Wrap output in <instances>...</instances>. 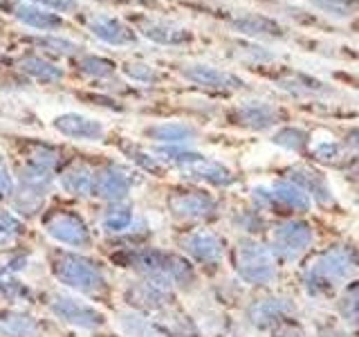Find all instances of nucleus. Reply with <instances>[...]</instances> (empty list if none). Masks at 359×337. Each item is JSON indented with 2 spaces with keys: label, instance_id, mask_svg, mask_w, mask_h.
I'll list each match as a JSON object with an SVG mask.
<instances>
[{
  "label": "nucleus",
  "instance_id": "nucleus-23",
  "mask_svg": "<svg viewBox=\"0 0 359 337\" xmlns=\"http://www.w3.org/2000/svg\"><path fill=\"white\" fill-rule=\"evenodd\" d=\"M112 317H115L117 335H121V337H162L153 326L151 317H146V315L133 310V308L117 306L112 310Z\"/></svg>",
  "mask_w": 359,
  "mask_h": 337
},
{
  "label": "nucleus",
  "instance_id": "nucleus-34",
  "mask_svg": "<svg viewBox=\"0 0 359 337\" xmlns=\"http://www.w3.org/2000/svg\"><path fill=\"white\" fill-rule=\"evenodd\" d=\"M351 142H353L355 146H359V131H355V133L351 135Z\"/></svg>",
  "mask_w": 359,
  "mask_h": 337
},
{
  "label": "nucleus",
  "instance_id": "nucleus-27",
  "mask_svg": "<svg viewBox=\"0 0 359 337\" xmlns=\"http://www.w3.org/2000/svg\"><path fill=\"white\" fill-rule=\"evenodd\" d=\"M121 72L126 74L128 79L137 84H146V86H153V84H160L162 81V72L157 67L144 63V61H128L123 63Z\"/></svg>",
  "mask_w": 359,
  "mask_h": 337
},
{
  "label": "nucleus",
  "instance_id": "nucleus-6",
  "mask_svg": "<svg viewBox=\"0 0 359 337\" xmlns=\"http://www.w3.org/2000/svg\"><path fill=\"white\" fill-rule=\"evenodd\" d=\"M175 250L184 254L196 270H216L224 258V243L220 236L205 227V225H191L177 227L173 236Z\"/></svg>",
  "mask_w": 359,
  "mask_h": 337
},
{
  "label": "nucleus",
  "instance_id": "nucleus-3",
  "mask_svg": "<svg viewBox=\"0 0 359 337\" xmlns=\"http://www.w3.org/2000/svg\"><path fill=\"white\" fill-rule=\"evenodd\" d=\"M36 225L41 234L52 241V245L76 252H93L99 245V234L86 213L61 200H48V205L36 218Z\"/></svg>",
  "mask_w": 359,
  "mask_h": 337
},
{
  "label": "nucleus",
  "instance_id": "nucleus-35",
  "mask_svg": "<svg viewBox=\"0 0 359 337\" xmlns=\"http://www.w3.org/2000/svg\"><path fill=\"white\" fill-rule=\"evenodd\" d=\"M7 247H11L9 243H5L3 239H0V252H3V250H7Z\"/></svg>",
  "mask_w": 359,
  "mask_h": 337
},
{
  "label": "nucleus",
  "instance_id": "nucleus-28",
  "mask_svg": "<svg viewBox=\"0 0 359 337\" xmlns=\"http://www.w3.org/2000/svg\"><path fill=\"white\" fill-rule=\"evenodd\" d=\"M280 88L290 90V93H297V95H321L325 93V88L321 81H317V79L312 77H306V74H292L287 79H280Z\"/></svg>",
  "mask_w": 359,
  "mask_h": 337
},
{
  "label": "nucleus",
  "instance_id": "nucleus-20",
  "mask_svg": "<svg viewBox=\"0 0 359 337\" xmlns=\"http://www.w3.org/2000/svg\"><path fill=\"white\" fill-rule=\"evenodd\" d=\"M229 25L245 34V37H252L258 41H278L285 37L283 27L278 25L274 18L263 16V14H238L229 20Z\"/></svg>",
  "mask_w": 359,
  "mask_h": 337
},
{
  "label": "nucleus",
  "instance_id": "nucleus-4",
  "mask_svg": "<svg viewBox=\"0 0 359 337\" xmlns=\"http://www.w3.org/2000/svg\"><path fill=\"white\" fill-rule=\"evenodd\" d=\"M39 303L48 310L52 322L81 333H101L110 326L108 310L63 288H39Z\"/></svg>",
  "mask_w": 359,
  "mask_h": 337
},
{
  "label": "nucleus",
  "instance_id": "nucleus-9",
  "mask_svg": "<svg viewBox=\"0 0 359 337\" xmlns=\"http://www.w3.org/2000/svg\"><path fill=\"white\" fill-rule=\"evenodd\" d=\"M233 270L245 284L263 286L274 277V265L265 245L252 239H243L233 247Z\"/></svg>",
  "mask_w": 359,
  "mask_h": 337
},
{
  "label": "nucleus",
  "instance_id": "nucleus-8",
  "mask_svg": "<svg viewBox=\"0 0 359 337\" xmlns=\"http://www.w3.org/2000/svg\"><path fill=\"white\" fill-rule=\"evenodd\" d=\"M117 299H119V306L133 308V310L146 315V317H151V315L160 312L162 308L175 303L177 295L171 290L160 288V286H153L144 279L133 277L128 281H123L121 288H117Z\"/></svg>",
  "mask_w": 359,
  "mask_h": 337
},
{
  "label": "nucleus",
  "instance_id": "nucleus-22",
  "mask_svg": "<svg viewBox=\"0 0 359 337\" xmlns=\"http://www.w3.org/2000/svg\"><path fill=\"white\" fill-rule=\"evenodd\" d=\"M196 135L198 131L184 121H162L144 128V138L155 142V146H189Z\"/></svg>",
  "mask_w": 359,
  "mask_h": 337
},
{
  "label": "nucleus",
  "instance_id": "nucleus-7",
  "mask_svg": "<svg viewBox=\"0 0 359 337\" xmlns=\"http://www.w3.org/2000/svg\"><path fill=\"white\" fill-rule=\"evenodd\" d=\"M140 187V173L117 160H106L95 166V187L93 198L101 205L106 202L130 200L133 191Z\"/></svg>",
  "mask_w": 359,
  "mask_h": 337
},
{
  "label": "nucleus",
  "instance_id": "nucleus-10",
  "mask_svg": "<svg viewBox=\"0 0 359 337\" xmlns=\"http://www.w3.org/2000/svg\"><path fill=\"white\" fill-rule=\"evenodd\" d=\"M0 337H61V331L25 308L0 303Z\"/></svg>",
  "mask_w": 359,
  "mask_h": 337
},
{
  "label": "nucleus",
  "instance_id": "nucleus-19",
  "mask_svg": "<svg viewBox=\"0 0 359 337\" xmlns=\"http://www.w3.org/2000/svg\"><path fill=\"white\" fill-rule=\"evenodd\" d=\"M7 9L18 22H22V25L32 29L54 32L63 25V18L59 14H54V11L39 7L34 3H27V0H11V3H7Z\"/></svg>",
  "mask_w": 359,
  "mask_h": 337
},
{
  "label": "nucleus",
  "instance_id": "nucleus-29",
  "mask_svg": "<svg viewBox=\"0 0 359 337\" xmlns=\"http://www.w3.org/2000/svg\"><path fill=\"white\" fill-rule=\"evenodd\" d=\"M32 43H36L39 48L43 50H50L52 54H61V56H76L81 54V45L74 43V41H67L63 37H39V39H32Z\"/></svg>",
  "mask_w": 359,
  "mask_h": 337
},
{
  "label": "nucleus",
  "instance_id": "nucleus-25",
  "mask_svg": "<svg viewBox=\"0 0 359 337\" xmlns=\"http://www.w3.org/2000/svg\"><path fill=\"white\" fill-rule=\"evenodd\" d=\"M121 153L128 157V160L135 164V168H137V173H146V176H153V178H164L168 173L166 164L157 157L153 151H144L140 149L137 144L133 142H126L121 146Z\"/></svg>",
  "mask_w": 359,
  "mask_h": 337
},
{
  "label": "nucleus",
  "instance_id": "nucleus-24",
  "mask_svg": "<svg viewBox=\"0 0 359 337\" xmlns=\"http://www.w3.org/2000/svg\"><path fill=\"white\" fill-rule=\"evenodd\" d=\"M16 65L22 74H27L29 79H34V81L48 84V86L59 84L65 77V72L59 65H54L48 59H43V56H36V54H22L16 61Z\"/></svg>",
  "mask_w": 359,
  "mask_h": 337
},
{
  "label": "nucleus",
  "instance_id": "nucleus-26",
  "mask_svg": "<svg viewBox=\"0 0 359 337\" xmlns=\"http://www.w3.org/2000/svg\"><path fill=\"white\" fill-rule=\"evenodd\" d=\"M76 65H79V72H83L88 77H95V79H110L117 72L115 63H112L110 59H104V56H97V54H81Z\"/></svg>",
  "mask_w": 359,
  "mask_h": 337
},
{
  "label": "nucleus",
  "instance_id": "nucleus-14",
  "mask_svg": "<svg viewBox=\"0 0 359 337\" xmlns=\"http://www.w3.org/2000/svg\"><path fill=\"white\" fill-rule=\"evenodd\" d=\"M18 164H27L43 171L59 173V168L65 162V155L59 146L43 140H20L18 142Z\"/></svg>",
  "mask_w": 359,
  "mask_h": 337
},
{
  "label": "nucleus",
  "instance_id": "nucleus-11",
  "mask_svg": "<svg viewBox=\"0 0 359 337\" xmlns=\"http://www.w3.org/2000/svg\"><path fill=\"white\" fill-rule=\"evenodd\" d=\"M56 187L61 189L65 198L72 200H90L95 187V166L76 157V160H65L56 173Z\"/></svg>",
  "mask_w": 359,
  "mask_h": 337
},
{
  "label": "nucleus",
  "instance_id": "nucleus-21",
  "mask_svg": "<svg viewBox=\"0 0 359 337\" xmlns=\"http://www.w3.org/2000/svg\"><path fill=\"white\" fill-rule=\"evenodd\" d=\"M231 119L243 128L265 131L278 121V110L272 104H265V101H245L238 108H233Z\"/></svg>",
  "mask_w": 359,
  "mask_h": 337
},
{
  "label": "nucleus",
  "instance_id": "nucleus-17",
  "mask_svg": "<svg viewBox=\"0 0 359 337\" xmlns=\"http://www.w3.org/2000/svg\"><path fill=\"white\" fill-rule=\"evenodd\" d=\"M135 32H140L142 37L160 45H184L194 39V34L189 29L175 25L171 20H162L153 16H140L135 20Z\"/></svg>",
  "mask_w": 359,
  "mask_h": 337
},
{
  "label": "nucleus",
  "instance_id": "nucleus-2",
  "mask_svg": "<svg viewBox=\"0 0 359 337\" xmlns=\"http://www.w3.org/2000/svg\"><path fill=\"white\" fill-rule=\"evenodd\" d=\"M45 267L56 286L97 303L104 310H115L119 306L117 288L106 270V261L90 252H76L59 245L45 247Z\"/></svg>",
  "mask_w": 359,
  "mask_h": 337
},
{
  "label": "nucleus",
  "instance_id": "nucleus-13",
  "mask_svg": "<svg viewBox=\"0 0 359 337\" xmlns=\"http://www.w3.org/2000/svg\"><path fill=\"white\" fill-rule=\"evenodd\" d=\"M52 128L67 140L76 142H101L106 140V126L81 112H63L52 119Z\"/></svg>",
  "mask_w": 359,
  "mask_h": 337
},
{
  "label": "nucleus",
  "instance_id": "nucleus-5",
  "mask_svg": "<svg viewBox=\"0 0 359 337\" xmlns=\"http://www.w3.org/2000/svg\"><path fill=\"white\" fill-rule=\"evenodd\" d=\"M164 209L177 227L205 225L216 218L218 200L207 189L198 187H171L164 194Z\"/></svg>",
  "mask_w": 359,
  "mask_h": 337
},
{
  "label": "nucleus",
  "instance_id": "nucleus-15",
  "mask_svg": "<svg viewBox=\"0 0 359 337\" xmlns=\"http://www.w3.org/2000/svg\"><path fill=\"white\" fill-rule=\"evenodd\" d=\"M187 81L196 84L200 88H207V90H241L245 88V81L241 77H236L233 72H224L220 67H213V65H207V63H191V65H184L182 70H180Z\"/></svg>",
  "mask_w": 359,
  "mask_h": 337
},
{
  "label": "nucleus",
  "instance_id": "nucleus-18",
  "mask_svg": "<svg viewBox=\"0 0 359 337\" xmlns=\"http://www.w3.org/2000/svg\"><path fill=\"white\" fill-rule=\"evenodd\" d=\"M86 27L108 45H133L137 43V32L128 27L126 22L108 16V14H93L86 20Z\"/></svg>",
  "mask_w": 359,
  "mask_h": 337
},
{
  "label": "nucleus",
  "instance_id": "nucleus-32",
  "mask_svg": "<svg viewBox=\"0 0 359 337\" xmlns=\"http://www.w3.org/2000/svg\"><path fill=\"white\" fill-rule=\"evenodd\" d=\"M274 142L280 146H287V149H301V146L306 144V135L294 128H285L274 135Z\"/></svg>",
  "mask_w": 359,
  "mask_h": 337
},
{
  "label": "nucleus",
  "instance_id": "nucleus-30",
  "mask_svg": "<svg viewBox=\"0 0 359 337\" xmlns=\"http://www.w3.org/2000/svg\"><path fill=\"white\" fill-rule=\"evenodd\" d=\"M310 3L330 16L348 18L359 11V0H310Z\"/></svg>",
  "mask_w": 359,
  "mask_h": 337
},
{
  "label": "nucleus",
  "instance_id": "nucleus-16",
  "mask_svg": "<svg viewBox=\"0 0 359 337\" xmlns=\"http://www.w3.org/2000/svg\"><path fill=\"white\" fill-rule=\"evenodd\" d=\"M0 303L5 306H39V288L0 263Z\"/></svg>",
  "mask_w": 359,
  "mask_h": 337
},
{
  "label": "nucleus",
  "instance_id": "nucleus-31",
  "mask_svg": "<svg viewBox=\"0 0 359 337\" xmlns=\"http://www.w3.org/2000/svg\"><path fill=\"white\" fill-rule=\"evenodd\" d=\"M14 168H11L5 153L0 151V205H7L11 194H14Z\"/></svg>",
  "mask_w": 359,
  "mask_h": 337
},
{
  "label": "nucleus",
  "instance_id": "nucleus-1",
  "mask_svg": "<svg viewBox=\"0 0 359 337\" xmlns=\"http://www.w3.org/2000/svg\"><path fill=\"white\" fill-rule=\"evenodd\" d=\"M97 250L106 263L126 270L133 277L149 281L153 286L171 290L175 295L191 292L198 286V270L175 247H162L155 243H128L119 239H99Z\"/></svg>",
  "mask_w": 359,
  "mask_h": 337
},
{
  "label": "nucleus",
  "instance_id": "nucleus-12",
  "mask_svg": "<svg viewBox=\"0 0 359 337\" xmlns=\"http://www.w3.org/2000/svg\"><path fill=\"white\" fill-rule=\"evenodd\" d=\"M151 322L162 337H205L196 317L191 312H187L180 301L151 315Z\"/></svg>",
  "mask_w": 359,
  "mask_h": 337
},
{
  "label": "nucleus",
  "instance_id": "nucleus-33",
  "mask_svg": "<svg viewBox=\"0 0 359 337\" xmlns=\"http://www.w3.org/2000/svg\"><path fill=\"white\" fill-rule=\"evenodd\" d=\"M27 3H34V5H39V7H45V9H56V11H74L79 5H76V0H27Z\"/></svg>",
  "mask_w": 359,
  "mask_h": 337
}]
</instances>
